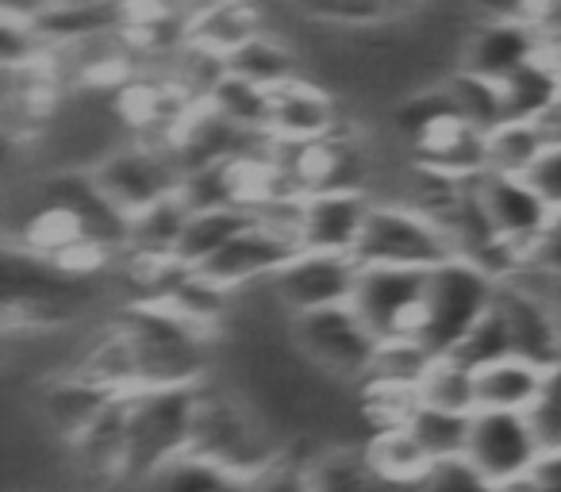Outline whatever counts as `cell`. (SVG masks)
<instances>
[{
  "label": "cell",
  "mask_w": 561,
  "mask_h": 492,
  "mask_svg": "<svg viewBox=\"0 0 561 492\" xmlns=\"http://www.w3.org/2000/svg\"><path fill=\"white\" fill-rule=\"evenodd\" d=\"M538 458H542V443H538L527 412L477 408L473 420H469V443H466L469 466H477L496 484H512L523 473H530V466Z\"/></svg>",
  "instance_id": "cell-10"
},
{
  "label": "cell",
  "mask_w": 561,
  "mask_h": 492,
  "mask_svg": "<svg viewBox=\"0 0 561 492\" xmlns=\"http://www.w3.org/2000/svg\"><path fill=\"white\" fill-rule=\"evenodd\" d=\"M127 420H131V392H116L70 443L73 458L89 477L127 473Z\"/></svg>",
  "instance_id": "cell-16"
},
{
  "label": "cell",
  "mask_w": 561,
  "mask_h": 492,
  "mask_svg": "<svg viewBox=\"0 0 561 492\" xmlns=\"http://www.w3.org/2000/svg\"><path fill=\"white\" fill-rule=\"evenodd\" d=\"M211 112L227 119L234 127H247V131H270V116H273V93L247 78H234V73H224V78L211 85L208 93Z\"/></svg>",
  "instance_id": "cell-28"
},
{
  "label": "cell",
  "mask_w": 561,
  "mask_h": 492,
  "mask_svg": "<svg viewBox=\"0 0 561 492\" xmlns=\"http://www.w3.org/2000/svg\"><path fill=\"white\" fill-rule=\"evenodd\" d=\"M362 266H400V270H435L454 259V242L435 216L408 201H374L366 227L354 247Z\"/></svg>",
  "instance_id": "cell-5"
},
{
  "label": "cell",
  "mask_w": 561,
  "mask_h": 492,
  "mask_svg": "<svg viewBox=\"0 0 561 492\" xmlns=\"http://www.w3.org/2000/svg\"><path fill=\"white\" fill-rule=\"evenodd\" d=\"M374 196L366 188H308L297 208L300 251L354 254Z\"/></svg>",
  "instance_id": "cell-13"
},
{
  "label": "cell",
  "mask_w": 561,
  "mask_h": 492,
  "mask_svg": "<svg viewBox=\"0 0 561 492\" xmlns=\"http://www.w3.org/2000/svg\"><path fill=\"white\" fill-rule=\"evenodd\" d=\"M435 351L420 343L415 335H400V339H381L377 354L369 362V374L362 385H385V389H408L420 392L423 377H427Z\"/></svg>",
  "instance_id": "cell-26"
},
{
  "label": "cell",
  "mask_w": 561,
  "mask_h": 492,
  "mask_svg": "<svg viewBox=\"0 0 561 492\" xmlns=\"http://www.w3.org/2000/svg\"><path fill=\"white\" fill-rule=\"evenodd\" d=\"M500 85H504L507 119H538L561 101V62L542 50Z\"/></svg>",
  "instance_id": "cell-21"
},
{
  "label": "cell",
  "mask_w": 561,
  "mask_h": 492,
  "mask_svg": "<svg viewBox=\"0 0 561 492\" xmlns=\"http://www.w3.org/2000/svg\"><path fill=\"white\" fill-rule=\"evenodd\" d=\"M273 93V116L270 131L285 142H323L339 131V108L335 96L323 85H312L308 78H297L289 85L270 89Z\"/></svg>",
  "instance_id": "cell-15"
},
{
  "label": "cell",
  "mask_w": 561,
  "mask_h": 492,
  "mask_svg": "<svg viewBox=\"0 0 561 492\" xmlns=\"http://www.w3.org/2000/svg\"><path fill=\"white\" fill-rule=\"evenodd\" d=\"M546 55H550V50H546ZM553 58H558V62H561V55H553Z\"/></svg>",
  "instance_id": "cell-39"
},
{
  "label": "cell",
  "mask_w": 561,
  "mask_h": 492,
  "mask_svg": "<svg viewBox=\"0 0 561 492\" xmlns=\"http://www.w3.org/2000/svg\"><path fill=\"white\" fill-rule=\"evenodd\" d=\"M527 178H530V185L550 201V208L561 211V142H550V147H546V155L538 158V165L527 173Z\"/></svg>",
  "instance_id": "cell-37"
},
{
  "label": "cell",
  "mask_w": 561,
  "mask_h": 492,
  "mask_svg": "<svg viewBox=\"0 0 561 492\" xmlns=\"http://www.w3.org/2000/svg\"><path fill=\"white\" fill-rule=\"evenodd\" d=\"M496 277L466 259H446L427 270L423 305L415 320V339L435 354H454L477 320L496 300Z\"/></svg>",
  "instance_id": "cell-4"
},
{
  "label": "cell",
  "mask_w": 561,
  "mask_h": 492,
  "mask_svg": "<svg viewBox=\"0 0 561 492\" xmlns=\"http://www.w3.org/2000/svg\"><path fill=\"white\" fill-rule=\"evenodd\" d=\"M546 50L542 32L530 20H496L484 16L461 43V70H473L481 78L507 81L519 66Z\"/></svg>",
  "instance_id": "cell-14"
},
{
  "label": "cell",
  "mask_w": 561,
  "mask_h": 492,
  "mask_svg": "<svg viewBox=\"0 0 561 492\" xmlns=\"http://www.w3.org/2000/svg\"><path fill=\"white\" fill-rule=\"evenodd\" d=\"M542 385V369L535 362H523L515 354L477 369V408L492 412H527Z\"/></svg>",
  "instance_id": "cell-20"
},
{
  "label": "cell",
  "mask_w": 561,
  "mask_h": 492,
  "mask_svg": "<svg viewBox=\"0 0 561 492\" xmlns=\"http://www.w3.org/2000/svg\"><path fill=\"white\" fill-rule=\"evenodd\" d=\"M504 492H561V450H542L530 473L504 484Z\"/></svg>",
  "instance_id": "cell-36"
},
{
  "label": "cell",
  "mask_w": 561,
  "mask_h": 492,
  "mask_svg": "<svg viewBox=\"0 0 561 492\" xmlns=\"http://www.w3.org/2000/svg\"><path fill=\"white\" fill-rule=\"evenodd\" d=\"M469 420H473V412H450V408H435L420 400L404 420V427L412 431V438L431 458V466H438V461L466 458Z\"/></svg>",
  "instance_id": "cell-24"
},
{
  "label": "cell",
  "mask_w": 561,
  "mask_h": 492,
  "mask_svg": "<svg viewBox=\"0 0 561 492\" xmlns=\"http://www.w3.org/2000/svg\"><path fill=\"white\" fill-rule=\"evenodd\" d=\"M446 96L454 104V116L461 124L477 127V131H496L500 124H507V104H504V85L492 78H481L473 70H454L450 78L443 81Z\"/></svg>",
  "instance_id": "cell-23"
},
{
  "label": "cell",
  "mask_w": 561,
  "mask_h": 492,
  "mask_svg": "<svg viewBox=\"0 0 561 492\" xmlns=\"http://www.w3.org/2000/svg\"><path fill=\"white\" fill-rule=\"evenodd\" d=\"M112 397H116V392H108L104 385L89 381L85 374L70 369V374L55 377L50 389L43 392V415H47V423L66 438V443H73Z\"/></svg>",
  "instance_id": "cell-18"
},
{
  "label": "cell",
  "mask_w": 561,
  "mask_h": 492,
  "mask_svg": "<svg viewBox=\"0 0 561 492\" xmlns=\"http://www.w3.org/2000/svg\"><path fill=\"white\" fill-rule=\"evenodd\" d=\"M188 216H193V208H188L178 193L147 204V208L135 211V216L127 219L124 254H127V259H142V262L178 259L181 239H185V227H188Z\"/></svg>",
  "instance_id": "cell-17"
},
{
  "label": "cell",
  "mask_w": 561,
  "mask_h": 492,
  "mask_svg": "<svg viewBox=\"0 0 561 492\" xmlns=\"http://www.w3.org/2000/svg\"><path fill=\"white\" fill-rule=\"evenodd\" d=\"M415 492H504V484L484 477L481 469L469 466L466 458H454V461L431 466V473L415 484Z\"/></svg>",
  "instance_id": "cell-35"
},
{
  "label": "cell",
  "mask_w": 561,
  "mask_h": 492,
  "mask_svg": "<svg viewBox=\"0 0 561 492\" xmlns=\"http://www.w3.org/2000/svg\"><path fill=\"white\" fill-rule=\"evenodd\" d=\"M147 484L154 492H247V477L231 473V469L216 466V461L196 458V454L170 461Z\"/></svg>",
  "instance_id": "cell-31"
},
{
  "label": "cell",
  "mask_w": 561,
  "mask_h": 492,
  "mask_svg": "<svg viewBox=\"0 0 561 492\" xmlns=\"http://www.w3.org/2000/svg\"><path fill=\"white\" fill-rule=\"evenodd\" d=\"M420 400L450 412H477V369L466 366L458 354H435L420 385Z\"/></svg>",
  "instance_id": "cell-30"
},
{
  "label": "cell",
  "mask_w": 561,
  "mask_h": 492,
  "mask_svg": "<svg viewBox=\"0 0 561 492\" xmlns=\"http://www.w3.org/2000/svg\"><path fill=\"white\" fill-rule=\"evenodd\" d=\"M527 420L535 427L542 450H561V362L542 369V385H538L535 400H530Z\"/></svg>",
  "instance_id": "cell-32"
},
{
  "label": "cell",
  "mask_w": 561,
  "mask_h": 492,
  "mask_svg": "<svg viewBox=\"0 0 561 492\" xmlns=\"http://www.w3.org/2000/svg\"><path fill=\"white\" fill-rule=\"evenodd\" d=\"M458 354L466 366H473V369H481V366H489V362H500V358H507L512 354V343H507V328H504V320H500V312L496 308H489V312L481 316V320L469 328V335L458 343Z\"/></svg>",
  "instance_id": "cell-34"
},
{
  "label": "cell",
  "mask_w": 561,
  "mask_h": 492,
  "mask_svg": "<svg viewBox=\"0 0 561 492\" xmlns=\"http://www.w3.org/2000/svg\"><path fill=\"white\" fill-rule=\"evenodd\" d=\"M366 454L377 473L389 477L392 484H404V489H415V484L431 473V458L420 450V443H415L404 423H397V427H377V435L366 443Z\"/></svg>",
  "instance_id": "cell-27"
},
{
  "label": "cell",
  "mask_w": 561,
  "mask_h": 492,
  "mask_svg": "<svg viewBox=\"0 0 561 492\" xmlns=\"http://www.w3.org/2000/svg\"><path fill=\"white\" fill-rule=\"evenodd\" d=\"M477 9H481V16H496V20H530L535 24L538 16H542L546 4H553V0H473Z\"/></svg>",
  "instance_id": "cell-38"
},
{
  "label": "cell",
  "mask_w": 561,
  "mask_h": 492,
  "mask_svg": "<svg viewBox=\"0 0 561 492\" xmlns=\"http://www.w3.org/2000/svg\"><path fill=\"white\" fill-rule=\"evenodd\" d=\"M96 178V185L108 193V201L116 204L124 216H135L147 204L162 201V196L178 193L181 185V158H178V139L165 142H124L104 158L96 170H89Z\"/></svg>",
  "instance_id": "cell-7"
},
{
  "label": "cell",
  "mask_w": 561,
  "mask_h": 492,
  "mask_svg": "<svg viewBox=\"0 0 561 492\" xmlns=\"http://www.w3.org/2000/svg\"><path fill=\"white\" fill-rule=\"evenodd\" d=\"M224 62H227V73L254 81V85H262V89H280V85H289V81L305 78L297 66V55L265 32H254L247 43H239Z\"/></svg>",
  "instance_id": "cell-22"
},
{
  "label": "cell",
  "mask_w": 561,
  "mask_h": 492,
  "mask_svg": "<svg viewBox=\"0 0 561 492\" xmlns=\"http://www.w3.org/2000/svg\"><path fill=\"white\" fill-rule=\"evenodd\" d=\"M477 188H481V204L489 211L492 227L500 231V239L527 262L530 247L550 231L558 211L530 185V178H515V173H481Z\"/></svg>",
  "instance_id": "cell-12"
},
{
  "label": "cell",
  "mask_w": 561,
  "mask_h": 492,
  "mask_svg": "<svg viewBox=\"0 0 561 492\" xmlns=\"http://www.w3.org/2000/svg\"><path fill=\"white\" fill-rule=\"evenodd\" d=\"M358 270H362V262L354 259V254L297 251L270 282H265V293H270L273 305L289 316V320H297V316H305V312L351 305Z\"/></svg>",
  "instance_id": "cell-9"
},
{
  "label": "cell",
  "mask_w": 561,
  "mask_h": 492,
  "mask_svg": "<svg viewBox=\"0 0 561 492\" xmlns=\"http://www.w3.org/2000/svg\"><path fill=\"white\" fill-rule=\"evenodd\" d=\"M116 323L135 346L139 389L204 381V343L211 331L196 328L193 320L165 305H131Z\"/></svg>",
  "instance_id": "cell-3"
},
{
  "label": "cell",
  "mask_w": 561,
  "mask_h": 492,
  "mask_svg": "<svg viewBox=\"0 0 561 492\" xmlns=\"http://www.w3.org/2000/svg\"><path fill=\"white\" fill-rule=\"evenodd\" d=\"M289 331L297 351L308 358V366L320 369L331 381H366L369 362H374L377 343H381L351 305L305 312L289 320Z\"/></svg>",
  "instance_id": "cell-6"
},
{
  "label": "cell",
  "mask_w": 561,
  "mask_h": 492,
  "mask_svg": "<svg viewBox=\"0 0 561 492\" xmlns=\"http://www.w3.org/2000/svg\"><path fill=\"white\" fill-rule=\"evenodd\" d=\"M247 492H312V477H308V454L285 450L262 469L247 477Z\"/></svg>",
  "instance_id": "cell-33"
},
{
  "label": "cell",
  "mask_w": 561,
  "mask_h": 492,
  "mask_svg": "<svg viewBox=\"0 0 561 492\" xmlns=\"http://www.w3.org/2000/svg\"><path fill=\"white\" fill-rule=\"evenodd\" d=\"M423 282L427 270H400V266H362L351 293V308L362 316L377 339L415 335L423 305Z\"/></svg>",
  "instance_id": "cell-11"
},
{
  "label": "cell",
  "mask_w": 561,
  "mask_h": 492,
  "mask_svg": "<svg viewBox=\"0 0 561 492\" xmlns=\"http://www.w3.org/2000/svg\"><path fill=\"white\" fill-rule=\"evenodd\" d=\"M196 404L201 385H147L131 389V420H127V473L150 481L170 461L193 450Z\"/></svg>",
  "instance_id": "cell-2"
},
{
  "label": "cell",
  "mask_w": 561,
  "mask_h": 492,
  "mask_svg": "<svg viewBox=\"0 0 561 492\" xmlns=\"http://www.w3.org/2000/svg\"><path fill=\"white\" fill-rule=\"evenodd\" d=\"M550 139L535 119H507L496 131H489L484 142V173H515L527 178L538 165V158L546 155Z\"/></svg>",
  "instance_id": "cell-25"
},
{
  "label": "cell",
  "mask_w": 561,
  "mask_h": 492,
  "mask_svg": "<svg viewBox=\"0 0 561 492\" xmlns=\"http://www.w3.org/2000/svg\"><path fill=\"white\" fill-rule=\"evenodd\" d=\"M308 477H312V492H415L377 473L366 446L362 450L331 446L323 454H312L308 458Z\"/></svg>",
  "instance_id": "cell-19"
},
{
  "label": "cell",
  "mask_w": 561,
  "mask_h": 492,
  "mask_svg": "<svg viewBox=\"0 0 561 492\" xmlns=\"http://www.w3.org/2000/svg\"><path fill=\"white\" fill-rule=\"evenodd\" d=\"M492 308L507 328L512 354L523 362H535L538 369H550L561 362V308L546 285L535 277L515 274L496 285Z\"/></svg>",
  "instance_id": "cell-8"
},
{
  "label": "cell",
  "mask_w": 561,
  "mask_h": 492,
  "mask_svg": "<svg viewBox=\"0 0 561 492\" xmlns=\"http://www.w3.org/2000/svg\"><path fill=\"white\" fill-rule=\"evenodd\" d=\"M285 450V443L273 431V420L231 389H211L201 381V404H196L193 450L196 458L216 461L239 477H250Z\"/></svg>",
  "instance_id": "cell-1"
},
{
  "label": "cell",
  "mask_w": 561,
  "mask_h": 492,
  "mask_svg": "<svg viewBox=\"0 0 561 492\" xmlns=\"http://www.w3.org/2000/svg\"><path fill=\"white\" fill-rule=\"evenodd\" d=\"M254 219V208H211V211H193L185 227V239H181L178 259L188 266H204L219 247L234 239L242 227Z\"/></svg>",
  "instance_id": "cell-29"
}]
</instances>
